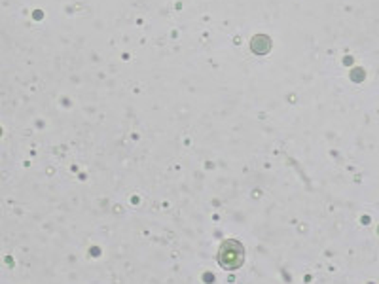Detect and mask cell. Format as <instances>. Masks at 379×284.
I'll return each mask as SVG.
<instances>
[{"label": "cell", "instance_id": "6da1fadb", "mask_svg": "<svg viewBox=\"0 0 379 284\" xmlns=\"http://www.w3.org/2000/svg\"><path fill=\"white\" fill-rule=\"evenodd\" d=\"M216 260L220 263L222 269L236 271L243 267L245 263V247L243 242L236 241V239H228L220 245Z\"/></svg>", "mask_w": 379, "mask_h": 284}, {"label": "cell", "instance_id": "7a4b0ae2", "mask_svg": "<svg viewBox=\"0 0 379 284\" xmlns=\"http://www.w3.org/2000/svg\"><path fill=\"white\" fill-rule=\"evenodd\" d=\"M251 50L254 51L256 55H265V53H270V50H272V38L267 35L252 36Z\"/></svg>", "mask_w": 379, "mask_h": 284}]
</instances>
